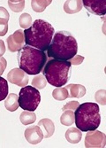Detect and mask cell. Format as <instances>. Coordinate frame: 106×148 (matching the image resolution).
I'll list each match as a JSON object with an SVG mask.
<instances>
[{
	"label": "cell",
	"instance_id": "obj_1",
	"mask_svg": "<svg viewBox=\"0 0 106 148\" xmlns=\"http://www.w3.org/2000/svg\"><path fill=\"white\" fill-rule=\"evenodd\" d=\"M23 33L26 45L45 51L50 45L55 30L50 23L43 20H35Z\"/></svg>",
	"mask_w": 106,
	"mask_h": 148
},
{
	"label": "cell",
	"instance_id": "obj_2",
	"mask_svg": "<svg viewBox=\"0 0 106 148\" xmlns=\"http://www.w3.org/2000/svg\"><path fill=\"white\" fill-rule=\"evenodd\" d=\"M78 52L76 39L67 31H58L53 36L47 56L59 60H70Z\"/></svg>",
	"mask_w": 106,
	"mask_h": 148
},
{
	"label": "cell",
	"instance_id": "obj_3",
	"mask_svg": "<svg viewBox=\"0 0 106 148\" xmlns=\"http://www.w3.org/2000/svg\"><path fill=\"white\" fill-rule=\"evenodd\" d=\"M20 69L28 75H39L48 60L45 51L24 45L17 55Z\"/></svg>",
	"mask_w": 106,
	"mask_h": 148
},
{
	"label": "cell",
	"instance_id": "obj_4",
	"mask_svg": "<svg viewBox=\"0 0 106 148\" xmlns=\"http://www.w3.org/2000/svg\"><path fill=\"white\" fill-rule=\"evenodd\" d=\"M74 119L77 129L81 131L96 130L101 123L99 106L92 102L79 105L74 112Z\"/></svg>",
	"mask_w": 106,
	"mask_h": 148
},
{
	"label": "cell",
	"instance_id": "obj_5",
	"mask_svg": "<svg viewBox=\"0 0 106 148\" xmlns=\"http://www.w3.org/2000/svg\"><path fill=\"white\" fill-rule=\"evenodd\" d=\"M72 64L68 60H59L51 59L45 64L43 75L47 83L56 88L64 86L70 77Z\"/></svg>",
	"mask_w": 106,
	"mask_h": 148
},
{
	"label": "cell",
	"instance_id": "obj_6",
	"mask_svg": "<svg viewBox=\"0 0 106 148\" xmlns=\"http://www.w3.org/2000/svg\"><path fill=\"white\" fill-rule=\"evenodd\" d=\"M40 102L41 95L37 89L33 86L22 87L19 93V106L23 110L34 112L36 110Z\"/></svg>",
	"mask_w": 106,
	"mask_h": 148
},
{
	"label": "cell",
	"instance_id": "obj_7",
	"mask_svg": "<svg viewBox=\"0 0 106 148\" xmlns=\"http://www.w3.org/2000/svg\"><path fill=\"white\" fill-rule=\"evenodd\" d=\"M84 145L87 148H103L106 145V135L99 130L87 131Z\"/></svg>",
	"mask_w": 106,
	"mask_h": 148
},
{
	"label": "cell",
	"instance_id": "obj_8",
	"mask_svg": "<svg viewBox=\"0 0 106 148\" xmlns=\"http://www.w3.org/2000/svg\"><path fill=\"white\" fill-rule=\"evenodd\" d=\"M7 81L20 87H25L29 84V75L20 69H13L8 73Z\"/></svg>",
	"mask_w": 106,
	"mask_h": 148
},
{
	"label": "cell",
	"instance_id": "obj_9",
	"mask_svg": "<svg viewBox=\"0 0 106 148\" xmlns=\"http://www.w3.org/2000/svg\"><path fill=\"white\" fill-rule=\"evenodd\" d=\"M24 43H25L24 33L21 29L16 30L7 38V46H8V50L11 52L19 51L24 46Z\"/></svg>",
	"mask_w": 106,
	"mask_h": 148
},
{
	"label": "cell",
	"instance_id": "obj_10",
	"mask_svg": "<svg viewBox=\"0 0 106 148\" xmlns=\"http://www.w3.org/2000/svg\"><path fill=\"white\" fill-rule=\"evenodd\" d=\"M82 5L92 14L104 15L106 12L105 0H83Z\"/></svg>",
	"mask_w": 106,
	"mask_h": 148
},
{
	"label": "cell",
	"instance_id": "obj_11",
	"mask_svg": "<svg viewBox=\"0 0 106 148\" xmlns=\"http://www.w3.org/2000/svg\"><path fill=\"white\" fill-rule=\"evenodd\" d=\"M25 138L31 145H36L43 140V133L38 125H32L26 129Z\"/></svg>",
	"mask_w": 106,
	"mask_h": 148
},
{
	"label": "cell",
	"instance_id": "obj_12",
	"mask_svg": "<svg viewBox=\"0 0 106 148\" xmlns=\"http://www.w3.org/2000/svg\"><path fill=\"white\" fill-rule=\"evenodd\" d=\"M38 126L40 128H42L41 130H42V131H43V133H44L43 138H50L53 134H54L55 125H54V123H53L52 121L48 119V118L42 119L38 123Z\"/></svg>",
	"mask_w": 106,
	"mask_h": 148
},
{
	"label": "cell",
	"instance_id": "obj_13",
	"mask_svg": "<svg viewBox=\"0 0 106 148\" xmlns=\"http://www.w3.org/2000/svg\"><path fill=\"white\" fill-rule=\"evenodd\" d=\"M82 8V0H67L64 4V11L68 14L77 13Z\"/></svg>",
	"mask_w": 106,
	"mask_h": 148
},
{
	"label": "cell",
	"instance_id": "obj_14",
	"mask_svg": "<svg viewBox=\"0 0 106 148\" xmlns=\"http://www.w3.org/2000/svg\"><path fill=\"white\" fill-rule=\"evenodd\" d=\"M67 89L69 98H82L86 94V88L81 84H69L65 87Z\"/></svg>",
	"mask_w": 106,
	"mask_h": 148
},
{
	"label": "cell",
	"instance_id": "obj_15",
	"mask_svg": "<svg viewBox=\"0 0 106 148\" xmlns=\"http://www.w3.org/2000/svg\"><path fill=\"white\" fill-rule=\"evenodd\" d=\"M82 138V133L77 128H70L65 132V138L71 144H78Z\"/></svg>",
	"mask_w": 106,
	"mask_h": 148
},
{
	"label": "cell",
	"instance_id": "obj_16",
	"mask_svg": "<svg viewBox=\"0 0 106 148\" xmlns=\"http://www.w3.org/2000/svg\"><path fill=\"white\" fill-rule=\"evenodd\" d=\"M5 108L10 112H14L18 109L19 106V96L14 93H11L6 97L5 100Z\"/></svg>",
	"mask_w": 106,
	"mask_h": 148
},
{
	"label": "cell",
	"instance_id": "obj_17",
	"mask_svg": "<svg viewBox=\"0 0 106 148\" xmlns=\"http://www.w3.org/2000/svg\"><path fill=\"white\" fill-rule=\"evenodd\" d=\"M51 0H32L31 6L32 9L36 12H43L48 5L51 4Z\"/></svg>",
	"mask_w": 106,
	"mask_h": 148
},
{
	"label": "cell",
	"instance_id": "obj_18",
	"mask_svg": "<svg viewBox=\"0 0 106 148\" xmlns=\"http://www.w3.org/2000/svg\"><path fill=\"white\" fill-rule=\"evenodd\" d=\"M36 115L34 112L30 111H24L20 114V120L23 125H29L32 124L35 122Z\"/></svg>",
	"mask_w": 106,
	"mask_h": 148
},
{
	"label": "cell",
	"instance_id": "obj_19",
	"mask_svg": "<svg viewBox=\"0 0 106 148\" xmlns=\"http://www.w3.org/2000/svg\"><path fill=\"white\" fill-rule=\"evenodd\" d=\"M74 113L71 110H65L60 117V123L65 126H71L74 123Z\"/></svg>",
	"mask_w": 106,
	"mask_h": 148
},
{
	"label": "cell",
	"instance_id": "obj_20",
	"mask_svg": "<svg viewBox=\"0 0 106 148\" xmlns=\"http://www.w3.org/2000/svg\"><path fill=\"white\" fill-rule=\"evenodd\" d=\"M52 96L56 100H58V101H63L67 98H69L67 89L64 88V87L56 88L52 92Z\"/></svg>",
	"mask_w": 106,
	"mask_h": 148
},
{
	"label": "cell",
	"instance_id": "obj_21",
	"mask_svg": "<svg viewBox=\"0 0 106 148\" xmlns=\"http://www.w3.org/2000/svg\"><path fill=\"white\" fill-rule=\"evenodd\" d=\"M47 84V80L43 75H36L32 80V86L35 89H43Z\"/></svg>",
	"mask_w": 106,
	"mask_h": 148
},
{
	"label": "cell",
	"instance_id": "obj_22",
	"mask_svg": "<svg viewBox=\"0 0 106 148\" xmlns=\"http://www.w3.org/2000/svg\"><path fill=\"white\" fill-rule=\"evenodd\" d=\"M8 5L13 12H20L23 11L25 7V1L24 0H19V1H17V0H9Z\"/></svg>",
	"mask_w": 106,
	"mask_h": 148
},
{
	"label": "cell",
	"instance_id": "obj_23",
	"mask_svg": "<svg viewBox=\"0 0 106 148\" xmlns=\"http://www.w3.org/2000/svg\"><path fill=\"white\" fill-rule=\"evenodd\" d=\"M19 22H20V26L21 27V28L26 29L32 25V17L30 14H29V13L24 12L20 16Z\"/></svg>",
	"mask_w": 106,
	"mask_h": 148
},
{
	"label": "cell",
	"instance_id": "obj_24",
	"mask_svg": "<svg viewBox=\"0 0 106 148\" xmlns=\"http://www.w3.org/2000/svg\"><path fill=\"white\" fill-rule=\"evenodd\" d=\"M8 84L7 81L0 76V101L6 99L8 96Z\"/></svg>",
	"mask_w": 106,
	"mask_h": 148
},
{
	"label": "cell",
	"instance_id": "obj_25",
	"mask_svg": "<svg viewBox=\"0 0 106 148\" xmlns=\"http://www.w3.org/2000/svg\"><path fill=\"white\" fill-rule=\"evenodd\" d=\"M96 101L102 106L106 105V90H99L96 92L95 95Z\"/></svg>",
	"mask_w": 106,
	"mask_h": 148
},
{
	"label": "cell",
	"instance_id": "obj_26",
	"mask_svg": "<svg viewBox=\"0 0 106 148\" xmlns=\"http://www.w3.org/2000/svg\"><path fill=\"white\" fill-rule=\"evenodd\" d=\"M10 14L5 7L0 6V24H8Z\"/></svg>",
	"mask_w": 106,
	"mask_h": 148
},
{
	"label": "cell",
	"instance_id": "obj_27",
	"mask_svg": "<svg viewBox=\"0 0 106 148\" xmlns=\"http://www.w3.org/2000/svg\"><path fill=\"white\" fill-rule=\"evenodd\" d=\"M80 103L78 101H71L68 102L65 106H63V110H71V111H75L77 107L79 106Z\"/></svg>",
	"mask_w": 106,
	"mask_h": 148
},
{
	"label": "cell",
	"instance_id": "obj_28",
	"mask_svg": "<svg viewBox=\"0 0 106 148\" xmlns=\"http://www.w3.org/2000/svg\"><path fill=\"white\" fill-rule=\"evenodd\" d=\"M84 60V57L80 56V55H75L73 58H72L69 61L72 65H80L82 64Z\"/></svg>",
	"mask_w": 106,
	"mask_h": 148
},
{
	"label": "cell",
	"instance_id": "obj_29",
	"mask_svg": "<svg viewBox=\"0 0 106 148\" xmlns=\"http://www.w3.org/2000/svg\"><path fill=\"white\" fill-rule=\"evenodd\" d=\"M6 66H7V61L5 60V58L0 57V76H1V75H3Z\"/></svg>",
	"mask_w": 106,
	"mask_h": 148
},
{
	"label": "cell",
	"instance_id": "obj_30",
	"mask_svg": "<svg viewBox=\"0 0 106 148\" xmlns=\"http://www.w3.org/2000/svg\"><path fill=\"white\" fill-rule=\"evenodd\" d=\"M8 31V24H0V36H4Z\"/></svg>",
	"mask_w": 106,
	"mask_h": 148
},
{
	"label": "cell",
	"instance_id": "obj_31",
	"mask_svg": "<svg viewBox=\"0 0 106 148\" xmlns=\"http://www.w3.org/2000/svg\"><path fill=\"white\" fill-rule=\"evenodd\" d=\"M5 52V46L3 40H0V57H2Z\"/></svg>",
	"mask_w": 106,
	"mask_h": 148
}]
</instances>
